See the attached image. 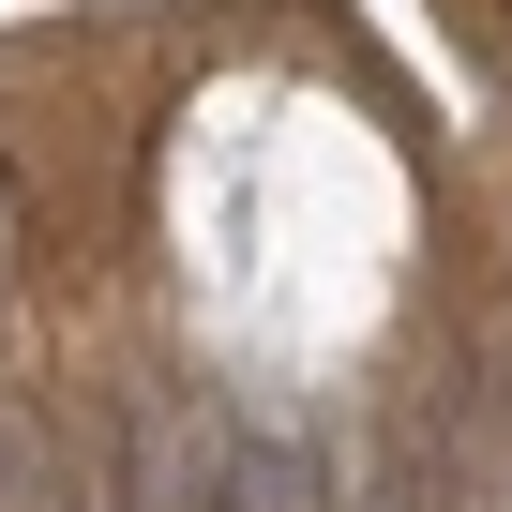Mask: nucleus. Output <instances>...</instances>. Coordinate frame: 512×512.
I'll list each match as a JSON object with an SVG mask.
<instances>
[{"label":"nucleus","instance_id":"1","mask_svg":"<svg viewBox=\"0 0 512 512\" xmlns=\"http://www.w3.org/2000/svg\"><path fill=\"white\" fill-rule=\"evenodd\" d=\"M437 452H452V512H512V422H497L482 392L437 407Z\"/></svg>","mask_w":512,"mask_h":512},{"label":"nucleus","instance_id":"2","mask_svg":"<svg viewBox=\"0 0 512 512\" xmlns=\"http://www.w3.org/2000/svg\"><path fill=\"white\" fill-rule=\"evenodd\" d=\"M0 497H16V512L46 497V452H31V422H16V407H0Z\"/></svg>","mask_w":512,"mask_h":512},{"label":"nucleus","instance_id":"3","mask_svg":"<svg viewBox=\"0 0 512 512\" xmlns=\"http://www.w3.org/2000/svg\"><path fill=\"white\" fill-rule=\"evenodd\" d=\"M76 512H136V482H76Z\"/></svg>","mask_w":512,"mask_h":512}]
</instances>
